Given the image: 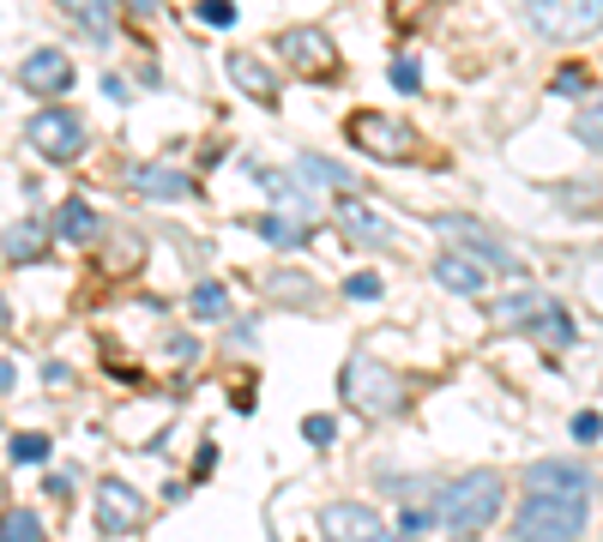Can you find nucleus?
Returning a JSON list of instances; mask_svg holds the SVG:
<instances>
[{"label":"nucleus","mask_w":603,"mask_h":542,"mask_svg":"<svg viewBox=\"0 0 603 542\" xmlns=\"http://www.w3.org/2000/svg\"><path fill=\"white\" fill-rule=\"evenodd\" d=\"M224 67H229V85H236V90H248L254 102H272V97H278V79H272V73H266L254 55H229Z\"/></svg>","instance_id":"18"},{"label":"nucleus","mask_w":603,"mask_h":542,"mask_svg":"<svg viewBox=\"0 0 603 542\" xmlns=\"http://www.w3.org/2000/svg\"><path fill=\"white\" fill-rule=\"evenodd\" d=\"M0 253L19 265H36L49 253V224H36V217H19V224L0 229Z\"/></svg>","instance_id":"15"},{"label":"nucleus","mask_w":603,"mask_h":542,"mask_svg":"<svg viewBox=\"0 0 603 542\" xmlns=\"http://www.w3.org/2000/svg\"><path fill=\"white\" fill-rule=\"evenodd\" d=\"M392 85H399V90H417V85H422L417 61H392Z\"/></svg>","instance_id":"31"},{"label":"nucleus","mask_w":603,"mask_h":542,"mask_svg":"<svg viewBox=\"0 0 603 542\" xmlns=\"http://www.w3.org/2000/svg\"><path fill=\"white\" fill-rule=\"evenodd\" d=\"M525 488H543V495H592V470L580 458H537Z\"/></svg>","instance_id":"11"},{"label":"nucleus","mask_w":603,"mask_h":542,"mask_svg":"<svg viewBox=\"0 0 603 542\" xmlns=\"http://www.w3.org/2000/svg\"><path fill=\"white\" fill-rule=\"evenodd\" d=\"M543 314H549V302H543L537 290H513V295H502V302L489 307L495 326H537Z\"/></svg>","instance_id":"16"},{"label":"nucleus","mask_w":603,"mask_h":542,"mask_svg":"<svg viewBox=\"0 0 603 542\" xmlns=\"http://www.w3.org/2000/svg\"><path fill=\"white\" fill-rule=\"evenodd\" d=\"M380 542H417V536H380Z\"/></svg>","instance_id":"36"},{"label":"nucleus","mask_w":603,"mask_h":542,"mask_svg":"<svg viewBox=\"0 0 603 542\" xmlns=\"http://www.w3.org/2000/svg\"><path fill=\"white\" fill-rule=\"evenodd\" d=\"M344 295H351V302H375L380 278H375V271H356V278H344Z\"/></svg>","instance_id":"29"},{"label":"nucleus","mask_w":603,"mask_h":542,"mask_svg":"<svg viewBox=\"0 0 603 542\" xmlns=\"http://www.w3.org/2000/svg\"><path fill=\"white\" fill-rule=\"evenodd\" d=\"M127 12H133V19H151V12H158V0H127Z\"/></svg>","instance_id":"33"},{"label":"nucleus","mask_w":603,"mask_h":542,"mask_svg":"<svg viewBox=\"0 0 603 542\" xmlns=\"http://www.w3.org/2000/svg\"><path fill=\"white\" fill-rule=\"evenodd\" d=\"M194 19H200V24H212V31H229V24H236V7H229V0H200Z\"/></svg>","instance_id":"27"},{"label":"nucleus","mask_w":603,"mask_h":542,"mask_svg":"<svg viewBox=\"0 0 603 542\" xmlns=\"http://www.w3.org/2000/svg\"><path fill=\"white\" fill-rule=\"evenodd\" d=\"M573 133H580V145L603 151V97H597V102H585V109L573 115Z\"/></svg>","instance_id":"25"},{"label":"nucleus","mask_w":603,"mask_h":542,"mask_svg":"<svg viewBox=\"0 0 603 542\" xmlns=\"http://www.w3.org/2000/svg\"><path fill=\"white\" fill-rule=\"evenodd\" d=\"M12 380H19V368H12L7 356H0V392H12Z\"/></svg>","instance_id":"34"},{"label":"nucleus","mask_w":603,"mask_h":542,"mask_svg":"<svg viewBox=\"0 0 603 542\" xmlns=\"http://www.w3.org/2000/svg\"><path fill=\"white\" fill-rule=\"evenodd\" d=\"M332 434H338V422H332V416H308L302 422V441L308 446H332Z\"/></svg>","instance_id":"30"},{"label":"nucleus","mask_w":603,"mask_h":542,"mask_svg":"<svg viewBox=\"0 0 603 542\" xmlns=\"http://www.w3.org/2000/svg\"><path fill=\"white\" fill-rule=\"evenodd\" d=\"M24 139H31L49 163H73L85 151V121L73 109H49L43 102V109L31 115V127H24Z\"/></svg>","instance_id":"5"},{"label":"nucleus","mask_w":603,"mask_h":542,"mask_svg":"<svg viewBox=\"0 0 603 542\" xmlns=\"http://www.w3.org/2000/svg\"><path fill=\"white\" fill-rule=\"evenodd\" d=\"M434 283L453 295H483V283H489V265L477 260V253H434Z\"/></svg>","instance_id":"12"},{"label":"nucleus","mask_w":603,"mask_h":542,"mask_svg":"<svg viewBox=\"0 0 603 542\" xmlns=\"http://www.w3.org/2000/svg\"><path fill=\"white\" fill-rule=\"evenodd\" d=\"M320 536L326 542H380L387 524H380V512L363 507V500H338V507L320 512Z\"/></svg>","instance_id":"9"},{"label":"nucleus","mask_w":603,"mask_h":542,"mask_svg":"<svg viewBox=\"0 0 603 542\" xmlns=\"http://www.w3.org/2000/svg\"><path fill=\"white\" fill-rule=\"evenodd\" d=\"M297 175H302V181H314V187H338V193H351V187H356V175L344 170V163L314 158V151H308V158H297Z\"/></svg>","instance_id":"22"},{"label":"nucleus","mask_w":603,"mask_h":542,"mask_svg":"<svg viewBox=\"0 0 603 542\" xmlns=\"http://www.w3.org/2000/svg\"><path fill=\"white\" fill-rule=\"evenodd\" d=\"M278 55H284L297 73H308V79L338 73V43H332L320 24H297V31H284V36H278Z\"/></svg>","instance_id":"8"},{"label":"nucleus","mask_w":603,"mask_h":542,"mask_svg":"<svg viewBox=\"0 0 603 542\" xmlns=\"http://www.w3.org/2000/svg\"><path fill=\"white\" fill-rule=\"evenodd\" d=\"M585 90H592V73L585 67H561L556 73V97H585Z\"/></svg>","instance_id":"28"},{"label":"nucleus","mask_w":603,"mask_h":542,"mask_svg":"<svg viewBox=\"0 0 603 542\" xmlns=\"http://www.w3.org/2000/svg\"><path fill=\"white\" fill-rule=\"evenodd\" d=\"M597 434H603V416H592V410L573 416V441H597Z\"/></svg>","instance_id":"32"},{"label":"nucleus","mask_w":603,"mask_h":542,"mask_svg":"<svg viewBox=\"0 0 603 542\" xmlns=\"http://www.w3.org/2000/svg\"><path fill=\"white\" fill-rule=\"evenodd\" d=\"M127 187L151 193V199H182V193H194V175L170 170V163H133V170H127Z\"/></svg>","instance_id":"13"},{"label":"nucleus","mask_w":603,"mask_h":542,"mask_svg":"<svg viewBox=\"0 0 603 542\" xmlns=\"http://www.w3.org/2000/svg\"><path fill=\"white\" fill-rule=\"evenodd\" d=\"M0 542H43V524H36V512H24V507L0 512Z\"/></svg>","instance_id":"23"},{"label":"nucleus","mask_w":603,"mask_h":542,"mask_svg":"<svg viewBox=\"0 0 603 542\" xmlns=\"http://www.w3.org/2000/svg\"><path fill=\"white\" fill-rule=\"evenodd\" d=\"M519 7L543 43H580L603 31V0H519Z\"/></svg>","instance_id":"4"},{"label":"nucleus","mask_w":603,"mask_h":542,"mask_svg":"<svg viewBox=\"0 0 603 542\" xmlns=\"http://www.w3.org/2000/svg\"><path fill=\"white\" fill-rule=\"evenodd\" d=\"M12 326V307H7V295H0V332H7Z\"/></svg>","instance_id":"35"},{"label":"nucleus","mask_w":603,"mask_h":542,"mask_svg":"<svg viewBox=\"0 0 603 542\" xmlns=\"http://www.w3.org/2000/svg\"><path fill=\"white\" fill-rule=\"evenodd\" d=\"M12 458L19 464H49V434H12Z\"/></svg>","instance_id":"26"},{"label":"nucleus","mask_w":603,"mask_h":542,"mask_svg":"<svg viewBox=\"0 0 603 542\" xmlns=\"http://www.w3.org/2000/svg\"><path fill=\"white\" fill-rule=\"evenodd\" d=\"M338 224L351 229V236H363V241H375V248H387L392 241V229H387V217H375L368 205H356V199H344L338 205Z\"/></svg>","instance_id":"21"},{"label":"nucleus","mask_w":603,"mask_h":542,"mask_svg":"<svg viewBox=\"0 0 603 542\" xmlns=\"http://www.w3.org/2000/svg\"><path fill=\"white\" fill-rule=\"evenodd\" d=\"M229 314V290L224 283H200L194 290V319H224Z\"/></svg>","instance_id":"24"},{"label":"nucleus","mask_w":603,"mask_h":542,"mask_svg":"<svg viewBox=\"0 0 603 542\" xmlns=\"http://www.w3.org/2000/svg\"><path fill=\"white\" fill-rule=\"evenodd\" d=\"M254 229H260V236L272 241V248H284V253H290V248H302V241H308V217H297V212H266Z\"/></svg>","instance_id":"20"},{"label":"nucleus","mask_w":603,"mask_h":542,"mask_svg":"<svg viewBox=\"0 0 603 542\" xmlns=\"http://www.w3.org/2000/svg\"><path fill=\"white\" fill-rule=\"evenodd\" d=\"M19 79H24V90H36V97H67L79 73H73V61L61 55V48H36V55L19 67Z\"/></svg>","instance_id":"10"},{"label":"nucleus","mask_w":603,"mask_h":542,"mask_svg":"<svg viewBox=\"0 0 603 542\" xmlns=\"http://www.w3.org/2000/svg\"><path fill=\"white\" fill-rule=\"evenodd\" d=\"M434 224H441L446 236H459V241H465V253H477L483 265H495V271H519V260H513V253H507L495 236H483L477 224H465V217H434Z\"/></svg>","instance_id":"14"},{"label":"nucleus","mask_w":603,"mask_h":542,"mask_svg":"<svg viewBox=\"0 0 603 542\" xmlns=\"http://www.w3.org/2000/svg\"><path fill=\"white\" fill-rule=\"evenodd\" d=\"M592 524V495H543L525 488L519 512H513V542H580Z\"/></svg>","instance_id":"2"},{"label":"nucleus","mask_w":603,"mask_h":542,"mask_svg":"<svg viewBox=\"0 0 603 542\" xmlns=\"http://www.w3.org/2000/svg\"><path fill=\"white\" fill-rule=\"evenodd\" d=\"M502 507H507V483H502V470H465V476H453L446 488H434V524L441 531H453V536H483L495 519H502Z\"/></svg>","instance_id":"1"},{"label":"nucleus","mask_w":603,"mask_h":542,"mask_svg":"<svg viewBox=\"0 0 603 542\" xmlns=\"http://www.w3.org/2000/svg\"><path fill=\"white\" fill-rule=\"evenodd\" d=\"M61 12H67L91 43H109V36H115V7H109V0H61Z\"/></svg>","instance_id":"17"},{"label":"nucleus","mask_w":603,"mask_h":542,"mask_svg":"<svg viewBox=\"0 0 603 542\" xmlns=\"http://www.w3.org/2000/svg\"><path fill=\"white\" fill-rule=\"evenodd\" d=\"M146 524V495H139L133 483H121V476H103L97 483V531L103 536H127Z\"/></svg>","instance_id":"7"},{"label":"nucleus","mask_w":603,"mask_h":542,"mask_svg":"<svg viewBox=\"0 0 603 542\" xmlns=\"http://www.w3.org/2000/svg\"><path fill=\"white\" fill-rule=\"evenodd\" d=\"M344 404L356 416H392V410H405V380L375 356H351L344 361Z\"/></svg>","instance_id":"3"},{"label":"nucleus","mask_w":603,"mask_h":542,"mask_svg":"<svg viewBox=\"0 0 603 542\" xmlns=\"http://www.w3.org/2000/svg\"><path fill=\"white\" fill-rule=\"evenodd\" d=\"M351 145L380 158V163H405L417 151V133H410L399 115H351Z\"/></svg>","instance_id":"6"},{"label":"nucleus","mask_w":603,"mask_h":542,"mask_svg":"<svg viewBox=\"0 0 603 542\" xmlns=\"http://www.w3.org/2000/svg\"><path fill=\"white\" fill-rule=\"evenodd\" d=\"M55 236H61V241H79V248H85V241L103 236V217H97L85 199H67V205L55 212Z\"/></svg>","instance_id":"19"}]
</instances>
